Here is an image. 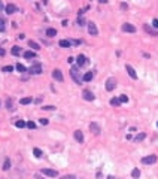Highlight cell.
<instances>
[{
    "instance_id": "31",
    "label": "cell",
    "mask_w": 158,
    "mask_h": 179,
    "mask_svg": "<svg viewBox=\"0 0 158 179\" xmlns=\"http://www.w3.org/2000/svg\"><path fill=\"white\" fill-rule=\"evenodd\" d=\"M119 102H121V103H127V102H128V97H127L125 94H121V96H119Z\"/></svg>"
},
{
    "instance_id": "30",
    "label": "cell",
    "mask_w": 158,
    "mask_h": 179,
    "mask_svg": "<svg viewBox=\"0 0 158 179\" xmlns=\"http://www.w3.org/2000/svg\"><path fill=\"white\" fill-rule=\"evenodd\" d=\"M145 30H146L148 33H151V34H154V36H157V31H155V30H152V28H151V27H149L148 24L145 26Z\"/></svg>"
},
{
    "instance_id": "45",
    "label": "cell",
    "mask_w": 158,
    "mask_h": 179,
    "mask_svg": "<svg viewBox=\"0 0 158 179\" xmlns=\"http://www.w3.org/2000/svg\"><path fill=\"white\" fill-rule=\"evenodd\" d=\"M2 8H3V5H2V0H0V11H2Z\"/></svg>"
},
{
    "instance_id": "24",
    "label": "cell",
    "mask_w": 158,
    "mask_h": 179,
    "mask_svg": "<svg viewBox=\"0 0 158 179\" xmlns=\"http://www.w3.org/2000/svg\"><path fill=\"white\" fill-rule=\"evenodd\" d=\"M145 137H146V134H145V133H139V134L134 137V140H136V142H142Z\"/></svg>"
},
{
    "instance_id": "25",
    "label": "cell",
    "mask_w": 158,
    "mask_h": 179,
    "mask_svg": "<svg viewBox=\"0 0 158 179\" xmlns=\"http://www.w3.org/2000/svg\"><path fill=\"white\" fill-rule=\"evenodd\" d=\"M16 70L19 72V73H24L27 69H26V66H23V64H19V63H18V64H16Z\"/></svg>"
},
{
    "instance_id": "11",
    "label": "cell",
    "mask_w": 158,
    "mask_h": 179,
    "mask_svg": "<svg viewBox=\"0 0 158 179\" xmlns=\"http://www.w3.org/2000/svg\"><path fill=\"white\" fill-rule=\"evenodd\" d=\"M82 96H84V99L87 100V102H92L95 97H94V94L91 93V91H88V90H85V91L82 93Z\"/></svg>"
},
{
    "instance_id": "39",
    "label": "cell",
    "mask_w": 158,
    "mask_h": 179,
    "mask_svg": "<svg viewBox=\"0 0 158 179\" xmlns=\"http://www.w3.org/2000/svg\"><path fill=\"white\" fill-rule=\"evenodd\" d=\"M121 9H122V11L128 9V5H127V3H121Z\"/></svg>"
},
{
    "instance_id": "23",
    "label": "cell",
    "mask_w": 158,
    "mask_h": 179,
    "mask_svg": "<svg viewBox=\"0 0 158 179\" xmlns=\"http://www.w3.org/2000/svg\"><path fill=\"white\" fill-rule=\"evenodd\" d=\"M31 102H33L31 97H24V99L19 100V103H21V104H28V103H31Z\"/></svg>"
},
{
    "instance_id": "10",
    "label": "cell",
    "mask_w": 158,
    "mask_h": 179,
    "mask_svg": "<svg viewBox=\"0 0 158 179\" xmlns=\"http://www.w3.org/2000/svg\"><path fill=\"white\" fill-rule=\"evenodd\" d=\"M125 70L128 72V75H130V78H131V79H137V73H136V70H134L130 64H127V66H125Z\"/></svg>"
},
{
    "instance_id": "22",
    "label": "cell",
    "mask_w": 158,
    "mask_h": 179,
    "mask_svg": "<svg viewBox=\"0 0 158 179\" xmlns=\"http://www.w3.org/2000/svg\"><path fill=\"white\" fill-rule=\"evenodd\" d=\"M6 107H8L9 111H15V107H13V102H12V99L6 100Z\"/></svg>"
},
{
    "instance_id": "29",
    "label": "cell",
    "mask_w": 158,
    "mask_h": 179,
    "mask_svg": "<svg viewBox=\"0 0 158 179\" xmlns=\"http://www.w3.org/2000/svg\"><path fill=\"white\" fill-rule=\"evenodd\" d=\"M131 176H133V178H139V176H140V170H139V169H134V170L131 172Z\"/></svg>"
},
{
    "instance_id": "28",
    "label": "cell",
    "mask_w": 158,
    "mask_h": 179,
    "mask_svg": "<svg viewBox=\"0 0 158 179\" xmlns=\"http://www.w3.org/2000/svg\"><path fill=\"white\" fill-rule=\"evenodd\" d=\"M110 104L112 106H119L121 102H119V99H110Z\"/></svg>"
},
{
    "instance_id": "32",
    "label": "cell",
    "mask_w": 158,
    "mask_h": 179,
    "mask_svg": "<svg viewBox=\"0 0 158 179\" xmlns=\"http://www.w3.org/2000/svg\"><path fill=\"white\" fill-rule=\"evenodd\" d=\"M78 26L79 27H84L85 26V20H84V18H78Z\"/></svg>"
},
{
    "instance_id": "9",
    "label": "cell",
    "mask_w": 158,
    "mask_h": 179,
    "mask_svg": "<svg viewBox=\"0 0 158 179\" xmlns=\"http://www.w3.org/2000/svg\"><path fill=\"white\" fill-rule=\"evenodd\" d=\"M42 173L46 175V176H49V178H55V176H58V172H57V170H52V169H43Z\"/></svg>"
},
{
    "instance_id": "33",
    "label": "cell",
    "mask_w": 158,
    "mask_h": 179,
    "mask_svg": "<svg viewBox=\"0 0 158 179\" xmlns=\"http://www.w3.org/2000/svg\"><path fill=\"white\" fill-rule=\"evenodd\" d=\"M2 70H3V72H6V73H9V72H12V70H13V67H12V66H5Z\"/></svg>"
},
{
    "instance_id": "36",
    "label": "cell",
    "mask_w": 158,
    "mask_h": 179,
    "mask_svg": "<svg viewBox=\"0 0 158 179\" xmlns=\"http://www.w3.org/2000/svg\"><path fill=\"white\" fill-rule=\"evenodd\" d=\"M42 109H45V111H52V109H55V106H52V104H48V106H43Z\"/></svg>"
},
{
    "instance_id": "3",
    "label": "cell",
    "mask_w": 158,
    "mask_h": 179,
    "mask_svg": "<svg viewBox=\"0 0 158 179\" xmlns=\"http://www.w3.org/2000/svg\"><path fill=\"white\" fill-rule=\"evenodd\" d=\"M28 72L31 75H39V73H42V66L39 64V63H36V64H33L30 69H28Z\"/></svg>"
},
{
    "instance_id": "43",
    "label": "cell",
    "mask_w": 158,
    "mask_h": 179,
    "mask_svg": "<svg viewBox=\"0 0 158 179\" xmlns=\"http://www.w3.org/2000/svg\"><path fill=\"white\" fill-rule=\"evenodd\" d=\"M72 43H73V45H79V43H81V40H73Z\"/></svg>"
},
{
    "instance_id": "13",
    "label": "cell",
    "mask_w": 158,
    "mask_h": 179,
    "mask_svg": "<svg viewBox=\"0 0 158 179\" xmlns=\"http://www.w3.org/2000/svg\"><path fill=\"white\" fill-rule=\"evenodd\" d=\"M76 61H78V66H84V64L87 63V57L82 55V54H79L78 58H76Z\"/></svg>"
},
{
    "instance_id": "44",
    "label": "cell",
    "mask_w": 158,
    "mask_h": 179,
    "mask_svg": "<svg viewBox=\"0 0 158 179\" xmlns=\"http://www.w3.org/2000/svg\"><path fill=\"white\" fill-rule=\"evenodd\" d=\"M98 2H100V3H106V2H107V0H98Z\"/></svg>"
},
{
    "instance_id": "4",
    "label": "cell",
    "mask_w": 158,
    "mask_h": 179,
    "mask_svg": "<svg viewBox=\"0 0 158 179\" xmlns=\"http://www.w3.org/2000/svg\"><path fill=\"white\" fill-rule=\"evenodd\" d=\"M115 87H116V81H115V78H109V79L106 81V90H107V91H113Z\"/></svg>"
},
{
    "instance_id": "6",
    "label": "cell",
    "mask_w": 158,
    "mask_h": 179,
    "mask_svg": "<svg viewBox=\"0 0 158 179\" xmlns=\"http://www.w3.org/2000/svg\"><path fill=\"white\" fill-rule=\"evenodd\" d=\"M88 33L91 34V36H97L98 34V30H97V26H95V23H88Z\"/></svg>"
},
{
    "instance_id": "27",
    "label": "cell",
    "mask_w": 158,
    "mask_h": 179,
    "mask_svg": "<svg viewBox=\"0 0 158 179\" xmlns=\"http://www.w3.org/2000/svg\"><path fill=\"white\" fill-rule=\"evenodd\" d=\"M3 170H9L11 169V161L9 160H5V163H3V167H2Z\"/></svg>"
},
{
    "instance_id": "26",
    "label": "cell",
    "mask_w": 158,
    "mask_h": 179,
    "mask_svg": "<svg viewBox=\"0 0 158 179\" xmlns=\"http://www.w3.org/2000/svg\"><path fill=\"white\" fill-rule=\"evenodd\" d=\"M15 125H16L18 128H23V127H26L27 124H26V122H24L23 119H19V121H16V122H15Z\"/></svg>"
},
{
    "instance_id": "40",
    "label": "cell",
    "mask_w": 158,
    "mask_h": 179,
    "mask_svg": "<svg viewBox=\"0 0 158 179\" xmlns=\"http://www.w3.org/2000/svg\"><path fill=\"white\" fill-rule=\"evenodd\" d=\"M0 55H2V57L5 55V49H3V48H0Z\"/></svg>"
},
{
    "instance_id": "35",
    "label": "cell",
    "mask_w": 158,
    "mask_h": 179,
    "mask_svg": "<svg viewBox=\"0 0 158 179\" xmlns=\"http://www.w3.org/2000/svg\"><path fill=\"white\" fill-rule=\"evenodd\" d=\"M5 28H6V27H5V21L0 18V31H5Z\"/></svg>"
},
{
    "instance_id": "16",
    "label": "cell",
    "mask_w": 158,
    "mask_h": 179,
    "mask_svg": "<svg viewBox=\"0 0 158 179\" xmlns=\"http://www.w3.org/2000/svg\"><path fill=\"white\" fill-rule=\"evenodd\" d=\"M28 46H30L31 49H34V51H39V49H40L39 43H37V42H34V40H30V42H28Z\"/></svg>"
},
{
    "instance_id": "5",
    "label": "cell",
    "mask_w": 158,
    "mask_h": 179,
    "mask_svg": "<svg viewBox=\"0 0 158 179\" xmlns=\"http://www.w3.org/2000/svg\"><path fill=\"white\" fill-rule=\"evenodd\" d=\"M155 161H157V155H154V154L142 158V163H143V164H154Z\"/></svg>"
},
{
    "instance_id": "37",
    "label": "cell",
    "mask_w": 158,
    "mask_h": 179,
    "mask_svg": "<svg viewBox=\"0 0 158 179\" xmlns=\"http://www.w3.org/2000/svg\"><path fill=\"white\" fill-rule=\"evenodd\" d=\"M39 122H40V124H42V125H46V124H48V122H49V121H48V119H46V118H40V119H39Z\"/></svg>"
},
{
    "instance_id": "21",
    "label": "cell",
    "mask_w": 158,
    "mask_h": 179,
    "mask_svg": "<svg viewBox=\"0 0 158 179\" xmlns=\"http://www.w3.org/2000/svg\"><path fill=\"white\" fill-rule=\"evenodd\" d=\"M12 54H13V55H19V54H21V48H19V46H12V51H11Z\"/></svg>"
},
{
    "instance_id": "2",
    "label": "cell",
    "mask_w": 158,
    "mask_h": 179,
    "mask_svg": "<svg viewBox=\"0 0 158 179\" xmlns=\"http://www.w3.org/2000/svg\"><path fill=\"white\" fill-rule=\"evenodd\" d=\"M52 78H54L55 81H58V82H63V81H64V76H63V72H61L60 69H55V70L52 72Z\"/></svg>"
},
{
    "instance_id": "17",
    "label": "cell",
    "mask_w": 158,
    "mask_h": 179,
    "mask_svg": "<svg viewBox=\"0 0 158 179\" xmlns=\"http://www.w3.org/2000/svg\"><path fill=\"white\" fill-rule=\"evenodd\" d=\"M70 45H72L70 40H66V39H61V40H60V46H61V48H70Z\"/></svg>"
},
{
    "instance_id": "12",
    "label": "cell",
    "mask_w": 158,
    "mask_h": 179,
    "mask_svg": "<svg viewBox=\"0 0 158 179\" xmlns=\"http://www.w3.org/2000/svg\"><path fill=\"white\" fill-rule=\"evenodd\" d=\"M5 11H6L8 15H12V13L16 12V6H15V5H6V6H5Z\"/></svg>"
},
{
    "instance_id": "42",
    "label": "cell",
    "mask_w": 158,
    "mask_h": 179,
    "mask_svg": "<svg viewBox=\"0 0 158 179\" xmlns=\"http://www.w3.org/2000/svg\"><path fill=\"white\" fill-rule=\"evenodd\" d=\"M73 178H75L73 175H69V176H64V179H73Z\"/></svg>"
},
{
    "instance_id": "46",
    "label": "cell",
    "mask_w": 158,
    "mask_h": 179,
    "mask_svg": "<svg viewBox=\"0 0 158 179\" xmlns=\"http://www.w3.org/2000/svg\"><path fill=\"white\" fill-rule=\"evenodd\" d=\"M157 127H158V122H157Z\"/></svg>"
},
{
    "instance_id": "7",
    "label": "cell",
    "mask_w": 158,
    "mask_h": 179,
    "mask_svg": "<svg viewBox=\"0 0 158 179\" xmlns=\"http://www.w3.org/2000/svg\"><path fill=\"white\" fill-rule=\"evenodd\" d=\"M122 31H125V33H136V27L133 24H130V23H125V24H122Z\"/></svg>"
},
{
    "instance_id": "1",
    "label": "cell",
    "mask_w": 158,
    "mask_h": 179,
    "mask_svg": "<svg viewBox=\"0 0 158 179\" xmlns=\"http://www.w3.org/2000/svg\"><path fill=\"white\" fill-rule=\"evenodd\" d=\"M70 76L73 78V81H75L76 84L81 82V75H79V69H78V67H72V69H70Z\"/></svg>"
},
{
    "instance_id": "8",
    "label": "cell",
    "mask_w": 158,
    "mask_h": 179,
    "mask_svg": "<svg viewBox=\"0 0 158 179\" xmlns=\"http://www.w3.org/2000/svg\"><path fill=\"white\" fill-rule=\"evenodd\" d=\"M90 130H91L94 134H100V131H102L100 125H98L97 122H91V124H90Z\"/></svg>"
},
{
    "instance_id": "18",
    "label": "cell",
    "mask_w": 158,
    "mask_h": 179,
    "mask_svg": "<svg viewBox=\"0 0 158 179\" xmlns=\"http://www.w3.org/2000/svg\"><path fill=\"white\" fill-rule=\"evenodd\" d=\"M46 36H48V38H55V36H57V30L55 28H48L46 30Z\"/></svg>"
},
{
    "instance_id": "20",
    "label": "cell",
    "mask_w": 158,
    "mask_h": 179,
    "mask_svg": "<svg viewBox=\"0 0 158 179\" xmlns=\"http://www.w3.org/2000/svg\"><path fill=\"white\" fill-rule=\"evenodd\" d=\"M33 154H34V157H37V158H42V157H43V152L39 149V148H34V149H33Z\"/></svg>"
},
{
    "instance_id": "34",
    "label": "cell",
    "mask_w": 158,
    "mask_h": 179,
    "mask_svg": "<svg viewBox=\"0 0 158 179\" xmlns=\"http://www.w3.org/2000/svg\"><path fill=\"white\" fill-rule=\"evenodd\" d=\"M27 127H28L30 130H33V128H36V124H34L33 121H28V122H27Z\"/></svg>"
},
{
    "instance_id": "38",
    "label": "cell",
    "mask_w": 158,
    "mask_h": 179,
    "mask_svg": "<svg viewBox=\"0 0 158 179\" xmlns=\"http://www.w3.org/2000/svg\"><path fill=\"white\" fill-rule=\"evenodd\" d=\"M152 26H154L155 28H158V20H157V18H154V21H152Z\"/></svg>"
},
{
    "instance_id": "19",
    "label": "cell",
    "mask_w": 158,
    "mask_h": 179,
    "mask_svg": "<svg viewBox=\"0 0 158 179\" xmlns=\"http://www.w3.org/2000/svg\"><path fill=\"white\" fill-rule=\"evenodd\" d=\"M92 76H94V75H92V72H87V73L82 76V79H84L85 82H90V81L92 79Z\"/></svg>"
},
{
    "instance_id": "15",
    "label": "cell",
    "mask_w": 158,
    "mask_h": 179,
    "mask_svg": "<svg viewBox=\"0 0 158 179\" xmlns=\"http://www.w3.org/2000/svg\"><path fill=\"white\" fill-rule=\"evenodd\" d=\"M36 57V52L34 51H27V52H24V58L26 60H31V58H34Z\"/></svg>"
},
{
    "instance_id": "14",
    "label": "cell",
    "mask_w": 158,
    "mask_h": 179,
    "mask_svg": "<svg viewBox=\"0 0 158 179\" xmlns=\"http://www.w3.org/2000/svg\"><path fill=\"white\" fill-rule=\"evenodd\" d=\"M75 139H76L79 143H82V142H84V134H82V131H81V130H76V131H75Z\"/></svg>"
},
{
    "instance_id": "41",
    "label": "cell",
    "mask_w": 158,
    "mask_h": 179,
    "mask_svg": "<svg viewBox=\"0 0 158 179\" xmlns=\"http://www.w3.org/2000/svg\"><path fill=\"white\" fill-rule=\"evenodd\" d=\"M67 61H69V63H73V61H75V58H73V57H69V58H67Z\"/></svg>"
}]
</instances>
